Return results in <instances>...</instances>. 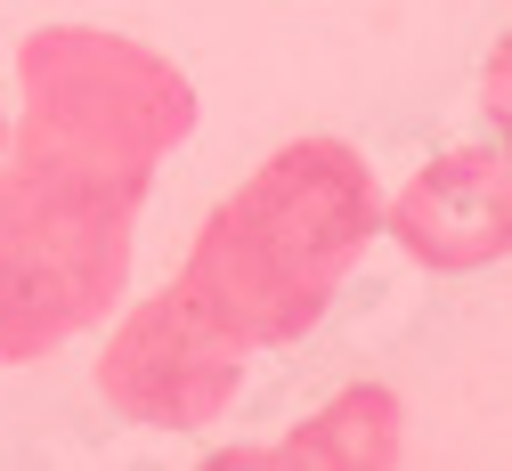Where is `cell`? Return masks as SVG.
<instances>
[{
  "instance_id": "6da1fadb",
  "label": "cell",
  "mask_w": 512,
  "mask_h": 471,
  "mask_svg": "<svg viewBox=\"0 0 512 471\" xmlns=\"http://www.w3.org/2000/svg\"><path fill=\"white\" fill-rule=\"evenodd\" d=\"M382 244V179L366 147L309 130L261 155L204 212L179 277L196 285L252 350H285L326 325L358 260Z\"/></svg>"
},
{
  "instance_id": "7a4b0ae2",
  "label": "cell",
  "mask_w": 512,
  "mask_h": 471,
  "mask_svg": "<svg viewBox=\"0 0 512 471\" xmlns=\"http://www.w3.org/2000/svg\"><path fill=\"white\" fill-rule=\"evenodd\" d=\"M17 114L0 179H25L74 204L147 212L155 171L196 139V82L131 33L106 25H33L17 41Z\"/></svg>"
},
{
  "instance_id": "3957f363",
  "label": "cell",
  "mask_w": 512,
  "mask_h": 471,
  "mask_svg": "<svg viewBox=\"0 0 512 471\" xmlns=\"http://www.w3.org/2000/svg\"><path fill=\"white\" fill-rule=\"evenodd\" d=\"M139 268V212L0 179V366H41L106 325Z\"/></svg>"
},
{
  "instance_id": "277c9868",
  "label": "cell",
  "mask_w": 512,
  "mask_h": 471,
  "mask_svg": "<svg viewBox=\"0 0 512 471\" xmlns=\"http://www.w3.org/2000/svg\"><path fill=\"white\" fill-rule=\"evenodd\" d=\"M252 358L261 350L171 268V285H155L147 301H122L106 317L90 382L122 423L163 431V439H204L212 423L236 415Z\"/></svg>"
},
{
  "instance_id": "5b68a950",
  "label": "cell",
  "mask_w": 512,
  "mask_h": 471,
  "mask_svg": "<svg viewBox=\"0 0 512 471\" xmlns=\"http://www.w3.org/2000/svg\"><path fill=\"white\" fill-rule=\"evenodd\" d=\"M382 236L431 277H480L512 260V147L488 130L415 163L399 195H382Z\"/></svg>"
},
{
  "instance_id": "8992f818",
  "label": "cell",
  "mask_w": 512,
  "mask_h": 471,
  "mask_svg": "<svg viewBox=\"0 0 512 471\" xmlns=\"http://www.w3.org/2000/svg\"><path fill=\"white\" fill-rule=\"evenodd\" d=\"M220 463H293V471H391L407 463V398L391 382H350L309 407L269 447H228Z\"/></svg>"
},
{
  "instance_id": "52a82bcc",
  "label": "cell",
  "mask_w": 512,
  "mask_h": 471,
  "mask_svg": "<svg viewBox=\"0 0 512 471\" xmlns=\"http://www.w3.org/2000/svg\"><path fill=\"white\" fill-rule=\"evenodd\" d=\"M0 147H9V98H0Z\"/></svg>"
},
{
  "instance_id": "ba28073f",
  "label": "cell",
  "mask_w": 512,
  "mask_h": 471,
  "mask_svg": "<svg viewBox=\"0 0 512 471\" xmlns=\"http://www.w3.org/2000/svg\"><path fill=\"white\" fill-rule=\"evenodd\" d=\"M496 139H504V147H512V122H504V130H496Z\"/></svg>"
}]
</instances>
